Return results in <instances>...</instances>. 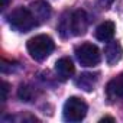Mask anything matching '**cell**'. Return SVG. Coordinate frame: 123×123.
I'll use <instances>...</instances> for the list:
<instances>
[{"mask_svg": "<svg viewBox=\"0 0 123 123\" xmlns=\"http://www.w3.org/2000/svg\"><path fill=\"white\" fill-rule=\"evenodd\" d=\"M26 48H28L29 55L33 59L42 61L52 54V51L55 49V43H54L52 38L48 35H36L28 41Z\"/></svg>", "mask_w": 123, "mask_h": 123, "instance_id": "1", "label": "cell"}, {"mask_svg": "<svg viewBox=\"0 0 123 123\" xmlns=\"http://www.w3.org/2000/svg\"><path fill=\"white\" fill-rule=\"evenodd\" d=\"M9 23L18 32H29L31 29H33L38 25V22L33 18L32 12L29 9H26V7L15 9L9 15Z\"/></svg>", "mask_w": 123, "mask_h": 123, "instance_id": "2", "label": "cell"}, {"mask_svg": "<svg viewBox=\"0 0 123 123\" xmlns=\"http://www.w3.org/2000/svg\"><path fill=\"white\" fill-rule=\"evenodd\" d=\"M88 106L80 97H70L62 109V116L67 122H81L87 114Z\"/></svg>", "mask_w": 123, "mask_h": 123, "instance_id": "3", "label": "cell"}, {"mask_svg": "<svg viewBox=\"0 0 123 123\" xmlns=\"http://www.w3.org/2000/svg\"><path fill=\"white\" fill-rule=\"evenodd\" d=\"M75 56L78 59V62L84 67H94L101 61L100 49L90 42H84L78 45L75 48Z\"/></svg>", "mask_w": 123, "mask_h": 123, "instance_id": "4", "label": "cell"}, {"mask_svg": "<svg viewBox=\"0 0 123 123\" xmlns=\"http://www.w3.org/2000/svg\"><path fill=\"white\" fill-rule=\"evenodd\" d=\"M70 28L71 35L81 36L88 29V16L84 10H75L70 15Z\"/></svg>", "mask_w": 123, "mask_h": 123, "instance_id": "5", "label": "cell"}, {"mask_svg": "<svg viewBox=\"0 0 123 123\" xmlns=\"http://www.w3.org/2000/svg\"><path fill=\"white\" fill-rule=\"evenodd\" d=\"M29 10L32 12L33 18L36 19L38 25L46 22L51 18V6L43 2V0H36V2H32L29 6Z\"/></svg>", "mask_w": 123, "mask_h": 123, "instance_id": "6", "label": "cell"}, {"mask_svg": "<svg viewBox=\"0 0 123 123\" xmlns=\"http://www.w3.org/2000/svg\"><path fill=\"white\" fill-rule=\"evenodd\" d=\"M55 73L59 77V80L65 81V80H68L74 75L75 67H74L73 61L70 58H61L55 62Z\"/></svg>", "mask_w": 123, "mask_h": 123, "instance_id": "7", "label": "cell"}, {"mask_svg": "<svg viewBox=\"0 0 123 123\" xmlns=\"http://www.w3.org/2000/svg\"><path fill=\"white\" fill-rule=\"evenodd\" d=\"M123 56V48L119 42L113 41V42H109L104 48V58L107 61L109 65H114L116 62L122 59Z\"/></svg>", "mask_w": 123, "mask_h": 123, "instance_id": "8", "label": "cell"}, {"mask_svg": "<svg viewBox=\"0 0 123 123\" xmlns=\"http://www.w3.org/2000/svg\"><path fill=\"white\" fill-rule=\"evenodd\" d=\"M114 31H116V26L113 22L110 20H106L103 23H100L96 29V38L101 42H107L110 41L113 36H114Z\"/></svg>", "mask_w": 123, "mask_h": 123, "instance_id": "9", "label": "cell"}, {"mask_svg": "<svg viewBox=\"0 0 123 123\" xmlns=\"http://www.w3.org/2000/svg\"><path fill=\"white\" fill-rule=\"evenodd\" d=\"M107 97L110 100H119L123 98V75L113 78L109 84H107Z\"/></svg>", "mask_w": 123, "mask_h": 123, "instance_id": "10", "label": "cell"}, {"mask_svg": "<svg viewBox=\"0 0 123 123\" xmlns=\"http://www.w3.org/2000/svg\"><path fill=\"white\" fill-rule=\"evenodd\" d=\"M98 74H90V73H84V74H81L80 77H78V80L75 81V84L78 86V87H81L83 90H86V91H91L93 88H94V86H96V83H97V77Z\"/></svg>", "mask_w": 123, "mask_h": 123, "instance_id": "11", "label": "cell"}, {"mask_svg": "<svg viewBox=\"0 0 123 123\" xmlns=\"http://www.w3.org/2000/svg\"><path fill=\"white\" fill-rule=\"evenodd\" d=\"M18 97L22 100V101H32V98H33V90H32V87H29V86H20L19 88H18Z\"/></svg>", "mask_w": 123, "mask_h": 123, "instance_id": "12", "label": "cell"}, {"mask_svg": "<svg viewBox=\"0 0 123 123\" xmlns=\"http://www.w3.org/2000/svg\"><path fill=\"white\" fill-rule=\"evenodd\" d=\"M2 91H3L2 101H6V100H7V93H9V84H7L6 81H3V84H2Z\"/></svg>", "mask_w": 123, "mask_h": 123, "instance_id": "13", "label": "cell"}, {"mask_svg": "<svg viewBox=\"0 0 123 123\" xmlns=\"http://www.w3.org/2000/svg\"><path fill=\"white\" fill-rule=\"evenodd\" d=\"M113 2H114V0H98V3H100L103 7H109V6H111Z\"/></svg>", "mask_w": 123, "mask_h": 123, "instance_id": "14", "label": "cell"}, {"mask_svg": "<svg viewBox=\"0 0 123 123\" xmlns=\"http://www.w3.org/2000/svg\"><path fill=\"white\" fill-rule=\"evenodd\" d=\"M106 120H110V122H114V117H110V116H104L100 122H106Z\"/></svg>", "mask_w": 123, "mask_h": 123, "instance_id": "15", "label": "cell"}, {"mask_svg": "<svg viewBox=\"0 0 123 123\" xmlns=\"http://www.w3.org/2000/svg\"><path fill=\"white\" fill-rule=\"evenodd\" d=\"M7 7V0H3V5H2V10H5Z\"/></svg>", "mask_w": 123, "mask_h": 123, "instance_id": "16", "label": "cell"}]
</instances>
